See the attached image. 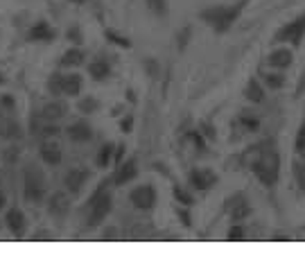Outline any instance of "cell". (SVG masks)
Wrapping results in <instances>:
<instances>
[{
  "label": "cell",
  "instance_id": "6",
  "mask_svg": "<svg viewBox=\"0 0 305 269\" xmlns=\"http://www.w3.org/2000/svg\"><path fill=\"white\" fill-rule=\"evenodd\" d=\"M244 7H246V0H240V2H235L233 7H222V14H220V18H217V23H215L213 27L220 34L226 32V30H229V27L237 21V16L242 14V9H244Z\"/></svg>",
  "mask_w": 305,
  "mask_h": 269
},
{
  "label": "cell",
  "instance_id": "16",
  "mask_svg": "<svg viewBox=\"0 0 305 269\" xmlns=\"http://www.w3.org/2000/svg\"><path fill=\"white\" fill-rule=\"evenodd\" d=\"M86 59V52L81 48H70L64 52V57H61V68H75V66H81Z\"/></svg>",
  "mask_w": 305,
  "mask_h": 269
},
{
  "label": "cell",
  "instance_id": "30",
  "mask_svg": "<svg viewBox=\"0 0 305 269\" xmlns=\"http://www.w3.org/2000/svg\"><path fill=\"white\" fill-rule=\"evenodd\" d=\"M107 37L113 38V43H120V45H124V48H129V41H127V38L118 37V34H113V32H107Z\"/></svg>",
  "mask_w": 305,
  "mask_h": 269
},
{
  "label": "cell",
  "instance_id": "22",
  "mask_svg": "<svg viewBox=\"0 0 305 269\" xmlns=\"http://www.w3.org/2000/svg\"><path fill=\"white\" fill-rule=\"evenodd\" d=\"M294 150H296V154H301V156H303V154H305V122H301L299 131H296Z\"/></svg>",
  "mask_w": 305,
  "mask_h": 269
},
{
  "label": "cell",
  "instance_id": "3",
  "mask_svg": "<svg viewBox=\"0 0 305 269\" xmlns=\"http://www.w3.org/2000/svg\"><path fill=\"white\" fill-rule=\"evenodd\" d=\"M25 197L34 204H41L45 197V177H43L41 167L30 163L25 170Z\"/></svg>",
  "mask_w": 305,
  "mask_h": 269
},
{
  "label": "cell",
  "instance_id": "25",
  "mask_svg": "<svg viewBox=\"0 0 305 269\" xmlns=\"http://www.w3.org/2000/svg\"><path fill=\"white\" fill-rule=\"evenodd\" d=\"M147 2H150V9L154 11V14H158V16H165L167 14L165 0H147Z\"/></svg>",
  "mask_w": 305,
  "mask_h": 269
},
{
  "label": "cell",
  "instance_id": "5",
  "mask_svg": "<svg viewBox=\"0 0 305 269\" xmlns=\"http://www.w3.org/2000/svg\"><path fill=\"white\" fill-rule=\"evenodd\" d=\"M129 199H131V204L138 210H150L156 204V190L152 188L150 183H145V186H138L136 190H131Z\"/></svg>",
  "mask_w": 305,
  "mask_h": 269
},
{
  "label": "cell",
  "instance_id": "2",
  "mask_svg": "<svg viewBox=\"0 0 305 269\" xmlns=\"http://www.w3.org/2000/svg\"><path fill=\"white\" fill-rule=\"evenodd\" d=\"M88 224L86 229H95L100 222H104V217L109 215V210H111V192H109L107 183H104V188H100L95 194H93V199L88 201Z\"/></svg>",
  "mask_w": 305,
  "mask_h": 269
},
{
  "label": "cell",
  "instance_id": "28",
  "mask_svg": "<svg viewBox=\"0 0 305 269\" xmlns=\"http://www.w3.org/2000/svg\"><path fill=\"white\" fill-rule=\"evenodd\" d=\"M240 237H244V229L242 226H233L229 231V240H240Z\"/></svg>",
  "mask_w": 305,
  "mask_h": 269
},
{
  "label": "cell",
  "instance_id": "4",
  "mask_svg": "<svg viewBox=\"0 0 305 269\" xmlns=\"http://www.w3.org/2000/svg\"><path fill=\"white\" fill-rule=\"evenodd\" d=\"M305 37V11L301 16H296L292 23H287L285 27H280L278 32L273 34V43H292L299 45Z\"/></svg>",
  "mask_w": 305,
  "mask_h": 269
},
{
  "label": "cell",
  "instance_id": "15",
  "mask_svg": "<svg viewBox=\"0 0 305 269\" xmlns=\"http://www.w3.org/2000/svg\"><path fill=\"white\" fill-rule=\"evenodd\" d=\"M244 95L249 102L253 104H260L265 100V88H263V81H258L256 77H251V79L246 81V86H244Z\"/></svg>",
  "mask_w": 305,
  "mask_h": 269
},
{
  "label": "cell",
  "instance_id": "29",
  "mask_svg": "<svg viewBox=\"0 0 305 269\" xmlns=\"http://www.w3.org/2000/svg\"><path fill=\"white\" fill-rule=\"evenodd\" d=\"M174 192H177V199H179V201H181V204H183V206H190V204H192V197H188V194H186V192H183V190H181V188H177V190H174Z\"/></svg>",
  "mask_w": 305,
  "mask_h": 269
},
{
  "label": "cell",
  "instance_id": "7",
  "mask_svg": "<svg viewBox=\"0 0 305 269\" xmlns=\"http://www.w3.org/2000/svg\"><path fill=\"white\" fill-rule=\"evenodd\" d=\"M136 177H138V161H136V158H127L124 163L118 165V170L113 174V183H115V186H127V183H131Z\"/></svg>",
  "mask_w": 305,
  "mask_h": 269
},
{
  "label": "cell",
  "instance_id": "23",
  "mask_svg": "<svg viewBox=\"0 0 305 269\" xmlns=\"http://www.w3.org/2000/svg\"><path fill=\"white\" fill-rule=\"evenodd\" d=\"M265 84L276 91V88H283L285 86V77L278 75V73H273V75H265Z\"/></svg>",
  "mask_w": 305,
  "mask_h": 269
},
{
  "label": "cell",
  "instance_id": "32",
  "mask_svg": "<svg viewBox=\"0 0 305 269\" xmlns=\"http://www.w3.org/2000/svg\"><path fill=\"white\" fill-rule=\"evenodd\" d=\"M2 81H5V79H2V75H0V84H2Z\"/></svg>",
  "mask_w": 305,
  "mask_h": 269
},
{
  "label": "cell",
  "instance_id": "9",
  "mask_svg": "<svg viewBox=\"0 0 305 269\" xmlns=\"http://www.w3.org/2000/svg\"><path fill=\"white\" fill-rule=\"evenodd\" d=\"M81 75L77 73H70V75H61V95H68V97H77L81 93Z\"/></svg>",
  "mask_w": 305,
  "mask_h": 269
},
{
  "label": "cell",
  "instance_id": "11",
  "mask_svg": "<svg viewBox=\"0 0 305 269\" xmlns=\"http://www.w3.org/2000/svg\"><path fill=\"white\" fill-rule=\"evenodd\" d=\"M86 179H88V172H81V170H70V172L66 174V179H64L68 192L70 194H81Z\"/></svg>",
  "mask_w": 305,
  "mask_h": 269
},
{
  "label": "cell",
  "instance_id": "18",
  "mask_svg": "<svg viewBox=\"0 0 305 269\" xmlns=\"http://www.w3.org/2000/svg\"><path fill=\"white\" fill-rule=\"evenodd\" d=\"M41 158L48 165H59L61 163V150H59V145H54V143H43L41 145Z\"/></svg>",
  "mask_w": 305,
  "mask_h": 269
},
{
  "label": "cell",
  "instance_id": "1",
  "mask_svg": "<svg viewBox=\"0 0 305 269\" xmlns=\"http://www.w3.org/2000/svg\"><path fill=\"white\" fill-rule=\"evenodd\" d=\"M253 172L265 186H273L278 181V174H280V158H278V152L276 150H265L258 161L253 163Z\"/></svg>",
  "mask_w": 305,
  "mask_h": 269
},
{
  "label": "cell",
  "instance_id": "14",
  "mask_svg": "<svg viewBox=\"0 0 305 269\" xmlns=\"http://www.w3.org/2000/svg\"><path fill=\"white\" fill-rule=\"evenodd\" d=\"M66 104L61 102H48L45 107L41 109V118L45 120V122H57V120H61L66 115Z\"/></svg>",
  "mask_w": 305,
  "mask_h": 269
},
{
  "label": "cell",
  "instance_id": "19",
  "mask_svg": "<svg viewBox=\"0 0 305 269\" xmlns=\"http://www.w3.org/2000/svg\"><path fill=\"white\" fill-rule=\"evenodd\" d=\"M48 208H50V213H52L54 217H64L66 213H68V199H66L61 192H59V194H54L52 199H50Z\"/></svg>",
  "mask_w": 305,
  "mask_h": 269
},
{
  "label": "cell",
  "instance_id": "26",
  "mask_svg": "<svg viewBox=\"0 0 305 269\" xmlns=\"http://www.w3.org/2000/svg\"><path fill=\"white\" fill-rule=\"evenodd\" d=\"M97 107H100V104H97L95 97H86V100H81L79 102V111L81 113H93Z\"/></svg>",
  "mask_w": 305,
  "mask_h": 269
},
{
  "label": "cell",
  "instance_id": "10",
  "mask_svg": "<svg viewBox=\"0 0 305 269\" xmlns=\"http://www.w3.org/2000/svg\"><path fill=\"white\" fill-rule=\"evenodd\" d=\"M68 136H70V140H75V143H88V140L93 138V129L86 120H77V122H73L68 127Z\"/></svg>",
  "mask_w": 305,
  "mask_h": 269
},
{
  "label": "cell",
  "instance_id": "21",
  "mask_svg": "<svg viewBox=\"0 0 305 269\" xmlns=\"http://www.w3.org/2000/svg\"><path fill=\"white\" fill-rule=\"evenodd\" d=\"M294 179H296V186L301 188V192H305V163L303 161L294 163Z\"/></svg>",
  "mask_w": 305,
  "mask_h": 269
},
{
  "label": "cell",
  "instance_id": "24",
  "mask_svg": "<svg viewBox=\"0 0 305 269\" xmlns=\"http://www.w3.org/2000/svg\"><path fill=\"white\" fill-rule=\"evenodd\" d=\"M48 91L50 95H61V75H52L48 79Z\"/></svg>",
  "mask_w": 305,
  "mask_h": 269
},
{
  "label": "cell",
  "instance_id": "17",
  "mask_svg": "<svg viewBox=\"0 0 305 269\" xmlns=\"http://www.w3.org/2000/svg\"><path fill=\"white\" fill-rule=\"evenodd\" d=\"M27 37H30V41H45V43H50V41L54 38V30L48 25V23L41 21V23H37V25L30 30V34H27Z\"/></svg>",
  "mask_w": 305,
  "mask_h": 269
},
{
  "label": "cell",
  "instance_id": "12",
  "mask_svg": "<svg viewBox=\"0 0 305 269\" xmlns=\"http://www.w3.org/2000/svg\"><path fill=\"white\" fill-rule=\"evenodd\" d=\"M292 59H294L292 50L278 48V50H273V52L269 54V66H273V68H278V70H285V68L292 66Z\"/></svg>",
  "mask_w": 305,
  "mask_h": 269
},
{
  "label": "cell",
  "instance_id": "31",
  "mask_svg": "<svg viewBox=\"0 0 305 269\" xmlns=\"http://www.w3.org/2000/svg\"><path fill=\"white\" fill-rule=\"evenodd\" d=\"M70 37L75 38V43H79V41H81V37H79V32H77V30H73V32H70Z\"/></svg>",
  "mask_w": 305,
  "mask_h": 269
},
{
  "label": "cell",
  "instance_id": "27",
  "mask_svg": "<svg viewBox=\"0 0 305 269\" xmlns=\"http://www.w3.org/2000/svg\"><path fill=\"white\" fill-rule=\"evenodd\" d=\"M111 154H113V147H111V145H107V147H104V150H102V154H100V156H97V163H100V165L104 167V165H107V163H109V156H111Z\"/></svg>",
  "mask_w": 305,
  "mask_h": 269
},
{
  "label": "cell",
  "instance_id": "20",
  "mask_svg": "<svg viewBox=\"0 0 305 269\" xmlns=\"http://www.w3.org/2000/svg\"><path fill=\"white\" fill-rule=\"evenodd\" d=\"M111 73V66L107 64V59H97L95 64H91V77L93 79H107Z\"/></svg>",
  "mask_w": 305,
  "mask_h": 269
},
{
  "label": "cell",
  "instance_id": "13",
  "mask_svg": "<svg viewBox=\"0 0 305 269\" xmlns=\"http://www.w3.org/2000/svg\"><path fill=\"white\" fill-rule=\"evenodd\" d=\"M190 181H192L194 188L206 190V188H213V183L217 181V177L210 170H192L190 172Z\"/></svg>",
  "mask_w": 305,
  "mask_h": 269
},
{
  "label": "cell",
  "instance_id": "8",
  "mask_svg": "<svg viewBox=\"0 0 305 269\" xmlns=\"http://www.w3.org/2000/svg\"><path fill=\"white\" fill-rule=\"evenodd\" d=\"M7 226H9V231L14 233L16 237H23L27 231V222H25V215H23L18 208H9L7 210V217H5Z\"/></svg>",
  "mask_w": 305,
  "mask_h": 269
}]
</instances>
